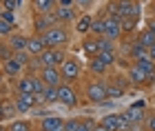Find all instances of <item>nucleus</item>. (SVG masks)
<instances>
[{"mask_svg":"<svg viewBox=\"0 0 155 131\" xmlns=\"http://www.w3.org/2000/svg\"><path fill=\"white\" fill-rule=\"evenodd\" d=\"M84 98L91 105H102L107 102V82L102 78H91L89 82H84Z\"/></svg>","mask_w":155,"mask_h":131,"instance_id":"nucleus-1","label":"nucleus"},{"mask_svg":"<svg viewBox=\"0 0 155 131\" xmlns=\"http://www.w3.org/2000/svg\"><path fill=\"white\" fill-rule=\"evenodd\" d=\"M42 38H45L47 47H64L69 42V38H71V33H69L67 25H53L51 29H47L45 33H42Z\"/></svg>","mask_w":155,"mask_h":131,"instance_id":"nucleus-2","label":"nucleus"},{"mask_svg":"<svg viewBox=\"0 0 155 131\" xmlns=\"http://www.w3.org/2000/svg\"><path fill=\"white\" fill-rule=\"evenodd\" d=\"M60 73H62V80L64 82H80L82 78V65H80V60H78L75 56H67L64 58V62L60 65Z\"/></svg>","mask_w":155,"mask_h":131,"instance_id":"nucleus-3","label":"nucleus"},{"mask_svg":"<svg viewBox=\"0 0 155 131\" xmlns=\"http://www.w3.org/2000/svg\"><path fill=\"white\" fill-rule=\"evenodd\" d=\"M36 58H38L40 67H60L64 62V58H67V51L62 49V47H47V49Z\"/></svg>","mask_w":155,"mask_h":131,"instance_id":"nucleus-4","label":"nucleus"},{"mask_svg":"<svg viewBox=\"0 0 155 131\" xmlns=\"http://www.w3.org/2000/svg\"><path fill=\"white\" fill-rule=\"evenodd\" d=\"M117 5V18L131 16V18H140L142 16V5L140 0H115Z\"/></svg>","mask_w":155,"mask_h":131,"instance_id":"nucleus-5","label":"nucleus"},{"mask_svg":"<svg viewBox=\"0 0 155 131\" xmlns=\"http://www.w3.org/2000/svg\"><path fill=\"white\" fill-rule=\"evenodd\" d=\"M58 102L67 107H75L78 105V89L73 82H62L58 87Z\"/></svg>","mask_w":155,"mask_h":131,"instance_id":"nucleus-6","label":"nucleus"},{"mask_svg":"<svg viewBox=\"0 0 155 131\" xmlns=\"http://www.w3.org/2000/svg\"><path fill=\"white\" fill-rule=\"evenodd\" d=\"M16 107H18V113H33L36 107L40 105L38 102V96L36 93H16Z\"/></svg>","mask_w":155,"mask_h":131,"instance_id":"nucleus-7","label":"nucleus"},{"mask_svg":"<svg viewBox=\"0 0 155 131\" xmlns=\"http://www.w3.org/2000/svg\"><path fill=\"white\" fill-rule=\"evenodd\" d=\"M126 78H129V82L133 87H137V89H142V87H149V85H153V80L146 76L142 69H140L135 62H133L129 69H126Z\"/></svg>","mask_w":155,"mask_h":131,"instance_id":"nucleus-8","label":"nucleus"},{"mask_svg":"<svg viewBox=\"0 0 155 131\" xmlns=\"http://www.w3.org/2000/svg\"><path fill=\"white\" fill-rule=\"evenodd\" d=\"M53 25H58L55 13H36L33 16V33H45L47 29H51Z\"/></svg>","mask_w":155,"mask_h":131,"instance_id":"nucleus-9","label":"nucleus"},{"mask_svg":"<svg viewBox=\"0 0 155 131\" xmlns=\"http://www.w3.org/2000/svg\"><path fill=\"white\" fill-rule=\"evenodd\" d=\"M38 76L45 80V85H49V87H60L62 82H64V80H62V73H60V67H40Z\"/></svg>","mask_w":155,"mask_h":131,"instance_id":"nucleus-10","label":"nucleus"},{"mask_svg":"<svg viewBox=\"0 0 155 131\" xmlns=\"http://www.w3.org/2000/svg\"><path fill=\"white\" fill-rule=\"evenodd\" d=\"M53 13H55V18H58V22L60 25H71V22H75L78 18V7L73 5V7H62V5H58L53 9Z\"/></svg>","mask_w":155,"mask_h":131,"instance_id":"nucleus-11","label":"nucleus"},{"mask_svg":"<svg viewBox=\"0 0 155 131\" xmlns=\"http://www.w3.org/2000/svg\"><path fill=\"white\" fill-rule=\"evenodd\" d=\"M45 49H47V42H45V38H42V33L29 36V42H27V53H29V56H40Z\"/></svg>","mask_w":155,"mask_h":131,"instance_id":"nucleus-12","label":"nucleus"},{"mask_svg":"<svg viewBox=\"0 0 155 131\" xmlns=\"http://www.w3.org/2000/svg\"><path fill=\"white\" fill-rule=\"evenodd\" d=\"M2 71L7 73V78H20V76L25 73V65L18 62L16 56H13V58H9V60L2 62Z\"/></svg>","mask_w":155,"mask_h":131,"instance_id":"nucleus-13","label":"nucleus"},{"mask_svg":"<svg viewBox=\"0 0 155 131\" xmlns=\"http://www.w3.org/2000/svg\"><path fill=\"white\" fill-rule=\"evenodd\" d=\"M45 131H64V118H60V116H42L40 125Z\"/></svg>","mask_w":155,"mask_h":131,"instance_id":"nucleus-14","label":"nucleus"},{"mask_svg":"<svg viewBox=\"0 0 155 131\" xmlns=\"http://www.w3.org/2000/svg\"><path fill=\"white\" fill-rule=\"evenodd\" d=\"M107 38H111L113 42H117L120 38L124 36L122 33V27H120V18H113V16H107Z\"/></svg>","mask_w":155,"mask_h":131,"instance_id":"nucleus-15","label":"nucleus"},{"mask_svg":"<svg viewBox=\"0 0 155 131\" xmlns=\"http://www.w3.org/2000/svg\"><path fill=\"white\" fill-rule=\"evenodd\" d=\"M7 42L13 51H27V42H29V36H25V33L20 31H13L11 36H7Z\"/></svg>","mask_w":155,"mask_h":131,"instance_id":"nucleus-16","label":"nucleus"},{"mask_svg":"<svg viewBox=\"0 0 155 131\" xmlns=\"http://www.w3.org/2000/svg\"><path fill=\"white\" fill-rule=\"evenodd\" d=\"M89 71H91V76H95V78H102V76L109 73V65L102 62L97 56H93V58H89Z\"/></svg>","mask_w":155,"mask_h":131,"instance_id":"nucleus-17","label":"nucleus"},{"mask_svg":"<svg viewBox=\"0 0 155 131\" xmlns=\"http://www.w3.org/2000/svg\"><path fill=\"white\" fill-rule=\"evenodd\" d=\"M16 93H33V76L22 73L20 78H16Z\"/></svg>","mask_w":155,"mask_h":131,"instance_id":"nucleus-18","label":"nucleus"},{"mask_svg":"<svg viewBox=\"0 0 155 131\" xmlns=\"http://www.w3.org/2000/svg\"><path fill=\"white\" fill-rule=\"evenodd\" d=\"M82 51L87 53V58L97 56V51H100V47H97V38L91 36V33H87V36H84V40H82Z\"/></svg>","mask_w":155,"mask_h":131,"instance_id":"nucleus-19","label":"nucleus"},{"mask_svg":"<svg viewBox=\"0 0 155 131\" xmlns=\"http://www.w3.org/2000/svg\"><path fill=\"white\" fill-rule=\"evenodd\" d=\"M104 33H107V11L95 16L93 25H91V36H104Z\"/></svg>","mask_w":155,"mask_h":131,"instance_id":"nucleus-20","label":"nucleus"},{"mask_svg":"<svg viewBox=\"0 0 155 131\" xmlns=\"http://www.w3.org/2000/svg\"><path fill=\"white\" fill-rule=\"evenodd\" d=\"M33 13H51L58 7V0H31Z\"/></svg>","mask_w":155,"mask_h":131,"instance_id":"nucleus-21","label":"nucleus"},{"mask_svg":"<svg viewBox=\"0 0 155 131\" xmlns=\"http://www.w3.org/2000/svg\"><path fill=\"white\" fill-rule=\"evenodd\" d=\"M91 25H93V16H89V13H84L75 20V31L80 33V36H87L91 33Z\"/></svg>","mask_w":155,"mask_h":131,"instance_id":"nucleus-22","label":"nucleus"},{"mask_svg":"<svg viewBox=\"0 0 155 131\" xmlns=\"http://www.w3.org/2000/svg\"><path fill=\"white\" fill-rule=\"evenodd\" d=\"M120 27H122V33H124V36H131L133 31H137V27H140V18L124 16V18H120Z\"/></svg>","mask_w":155,"mask_h":131,"instance_id":"nucleus-23","label":"nucleus"},{"mask_svg":"<svg viewBox=\"0 0 155 131\" xmlns=\"http://www.w3.org/2000/svg\"><path fill=\"white\" fill-rule=\"evenodd\" d=\"M135 65L142 69V71L149 76V78L155 82V60H151L149 56H144V58H140V60H135Z\"/></svg>","mask_w":155,"mask_h":131,"instance_id":"nucleus-24","label":"nucleus"},{"mask_svg":"<svg viewBox=\"0 0 155 131\" xmlns=\"http://www.w3.org/2000/svg\"><path fill=\"white\" fill-rule=\"evenodd\" d=\"M129 56H131L133 60H140V58L149 56V49H146L144 45H140L137 40H131V45H129Z\"/></svg>","mask_w":155,"mask_h":131,"instance_id":"nucleus-25","label":"nucleus"},{"mask_svg":"<svg viewBox=\"0 0 155 131\" xmlns=\"http://www.w3.org/2000/svg\"><path fill=\"white\" fill-rule=\"evenodd\" d=\"M124 93H126V89L120 87L117 82H111V80L107 82V98H109V100H120Z\"/></svg>","mask_w":155,"mask_h":131,"instance_id":"nucleus-26","label":"nucleus"},{"mask_svg":"<svg viewBox=\"0 0 155 131\" xmlns=\"http://www.w3.org/2000/svg\"><path fill=\"white\" fill-rule=\"evenodd\" d=\"M7 127H9V131H33V122L31 120H25V118H20V120L13 118Z\"/></svg>","mask_w":155,"mask_h":131,"instance_id":"nucleus-27","label":"nucleus"},{"mask_svg":"<svg viewBox=\"0 0 155 131\" xmlns=\"http://www.w3.org/2000/svg\"><path fill=\"white\" fill-rule=\"evenodd\" d=\"M135 40H137L140 45H144L146 49H149V47H151V45L155 42V33H153L151 29H146V27H144L142 31H137V36H135Z\"/></svg>","mask_w":155,"mask_h":131,"instance_id":"nucleus-28","label":"nucleus"},{"mask_svg":"<svg viewBox=\"0 0 155 131\" xmlns=\"http://www.w3.org/2000/svg\"><path fill=\"white\" fill-rule=\"evenodd\" d=\"M2 107H5V118H7V120H13V118L18 116L16 100H9V98H5V100H2Z\"/></svg>","mask_w":155,"mask_h":131,"instance_id":"nucleus-29","label":"nucleus"},{"mask_svg":"<svg viewBox=\"0 0 155 131\" xmlns=\"http://www.w3.org/2000/svg\"><path fill=\"white\" fill-rule=\"evenodd\" d=\"M102 125L107 127L109 131H117L120 129V113H109L102 118Z\"/></svg>","mask_w":155,"mask_h":131,"instance_id":"nucleus-30","label":"nucleus"},{"mask_svg":"<svg viewBox=\"0 0 155 131\" xmlns=\"http://www.w3.org/2000/svg\"><path fill=\"white\" fill-rule=\"evenodd\" d=\"M97 38V47H100V51H115V42L111 38H107V36H95ZM97 51V53H100Z\"/></svg>","mask_w":155,"mask_h":131,"instance_id":"nucleus-31","label":"nucleus"},{"mask_svg":"<svg viewBox=\"0 0 155 131\" xmlns=\"http://www.w3.org/2000/svg\"><path fill=\"white\" fill-rule=\"evenodd\" d=\"M13 31H16V25H13V22H7L5 18H0V38L11 36Z\"/></svg>","mask_w":155,"mask_h":131,"instance_id":"nucleus-32","label":"nucleus"},{"mask_svg":"<svg viewBox=\"0 0 155 131\" xmlns=\"http://www.w3.org/2000/svg\"><path fill=\"white\" fill-rule=\"evenodd\" d=\"M13 53H16V51L9 47V42H7V40H2V42H0V62H5V60L13 58Z\"/></svg>","mask_w":155,"mask_h":131,"instance_id":"nucleus-33","label":"nucleus"},{"mask_svg":"<svg viewBox=\"0 0 155 131\" xmlns=\"http://www.w3.org/2000/svg\"><path fill=\"white\" fill-rule=\"evenodd\" d=\"M97 58L111 67V65H115V58H117V56H115V51H100V53H97Z\"/></svg>","mask_w":155,"mask_h":131,"instance_id":"nucleus-34","label":"nucleus"},{"mask_svg":"<svg viewBox=\"0 0 155 131\" xmlns=\"http://www.w3.org/2000/svg\"><path fill=\"white\" fill-rule=\"evenodd\" d=\"M80 127V118H71V120H64V131H75Z\"/></svg>","mask_w":155,"mask_h":131,"instance_id":"nucleus-35","label":"nucleus"},{"mask_svg":"<svg viewBox=\"0 0 155 131\" xmlns=\"http://www.w3.org/2000/svg\"><path fill=\"white\" fill-rule=\"evenodd\" d=\"M0 18H5L7 22H13L16 25V11H9V9H2V13H0Z\"/></svg>","mask_w":155,"mask_h":131,"instance_id":"nucleus-36","label":"nucleus"},{"mask_svg":"<svg viewBox=\"0 0 155 131\" xmlns=\"http://www.w3.org/2000/svg\"><path fill=\"white\" fill-rule=\"evenodd\" d=\"M93 2H95V0H73V5L78 7V9H89Z\"/></svg>","mask_w":155,"mask_h":131,"instance_id":"nucleus-37","label":"nucleus"},{"mask_svg":"<svg viewBox=\"0 0 155 131\" xmlns=\"http://www.w3.org/2000/svg\"><path fill=\"white\" fill-rule=\"evenodd\" d=\"M18 0H5V2H2V9H9V11H16L18 9Z\"/></svg>","mask_w":155,"mask_h":131,"instance_id":"nucleus-38","label":"nucleus"},{"mask_svg":"<svg viewBox=\"0 0 155 131\" xmlns=\"http://www.w3.org/2000/svg\"><path fill=\"white\" fill-rule=\"evenodd\" d=\"M146 131H155V111H151L146 118Z\"/></svg>","mask_w":155,"mask_h":131,"instance_id":"nucleus-39","label":"nucleus"},{"mask_svg":"<svg viewBox=\"0 0 155 131\" xmlns=\"http://www.w3.org/2000/svg\"><path fill=\"white\" fill-rule=\"evenodd\" d=\"M144 22H146V25H144V27H146V29H151V31L155 33V16H151V18H146V20H144Z\"/></svg>","mask_w":155,"mask_h":131,"instance_id":"nucleus-40","label":"nucleus"},{"mask_svg":"<svg viewBox=\"0 0 155 131\" xmlns=\"http://www.w3.org/2000/svg\"><path fill=\"white\" fill-rule=\"evenodd\" d=\"M58 5H62V7H73V0H58Z\"/></svg>","mask_w":155,"mask_h":131,"instance_id":"nucleus-41","label":"nucleus"},{"mask_svg":"<svg viewBox=\"0 0 155 131\" xmlns=\"http://www.w3.org/2000/svg\"><path fill=\"white\" fill-rule=\"evenodd\" d=\"M149 58H151V60H155V42L149 47Z\"/></svg>","mask_w":155,"mask_h":131,"instance_id":"nucleus-42","label":"nucleus"},{"mask_svg":"<svg viewBox=\"0 0 155 131\" xmlns=\"http://www.w3.org/2000/svg\"><path fill=\"white\" fill-rule=\"evenodd\" d=\"M5 78H7V73L2 71V67H0V87H2V85H5Z\"/></svg>","mask_w":155,"mask_h":131,"instance_id":"nucleus-43","label":"nucleus"},{"mask_svg":"<svg viewBox=\"0 0 155 131\" xmlns=\"http://www.w3.org/2000/svg\"><path fill=\"white\" fill-rule=\"evenodd\" d=\"M2 120H7V118H5V107H2V102H0V122Z\"/></svg>","mask_w":155,"mask_h":131,"instance_id":"nucleus-44","label":"nucleus"},{"mask_svg":"<svg viewBox=\"0 0 155 131\" xmlns=\"http://www.w3.org/2000/svg\"><path fill=\"white\" fill-rule=\"evenodd\" d=\"M95 131H109V129H107V127H104V125H102V122H97V127H95Z\"/></svg>","mask_w":155,"mask_h":131,"instance_id":"nucleus-45","label":"nucleus"},{"mask_svg":"<svg viewBox=\"0 0 155 131\" xmlns=\"http://www.w3.org/2000/svg\"><path fill=\"white\" fill-rule=\"evenodd\" d=\"M0 131H9V127H5L2 122H0Z\"/></svg>","mask_w":155,"mask_h":131,"instance_id":"nucleus-46","label":"nucleus"},{"mask_svg":"<svg viewBox=\"0 0 155 131\" xmlns=\"http://www.w3.org/2000/svg\"><path fill=\"white\" fill-rule=\"evenodd\" d=\"M151 11H153V16H155V0L151 2Z\"/></svg>","mask_w":155,"mask_h":131,"instance_id":"nucleus-47","label":"nucleus"},{"mask_svg":"<svg viewBox=\"0 0 155 131\" xmlns=\"http://www.w3.org/2000/svg\"><path fill=\"white\" fill-rule=\"evenodd\" d=\"M33 131H45V129H42V127H38V129H33Z\"/></svg>","mask_w":155,"mask_h":131,"instance_id":"nucleus-48","label":"nucleus"},{"mask_svg":"<svg viewBox=\"0 0 155 131\" xmlns=\"http://www.w3.org/2000/svg\"><path fill=\"white\" fill-rule=\"evenodd\" d=\"M0 13H2V2H0Z\"/></svg>","mask_w":155,"mask_h":131,"instance_id":"nucleus-49","label":"nucleus"},{"mask_svg":"<svg viewBox=\"0 0 155 131\" xmlns=\"http://www.w3.org/2000/svg\"><path fill=\"white\" fill-rule=\"evenodd\" d=\"M0 2H5V0H0Z\"/></svg>","mask_w":155,"mask_h":131,"instance_id":"nucleus-50","label":"nucleus"}]
</instances>
